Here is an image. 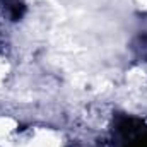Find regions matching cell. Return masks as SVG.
<instances>
[{
  "mask_svg": "<svg viewBox=\"0 0 147 147\" xmlns=\"http://www.w3.org/2000/svg\"><path fill=\"white\" fill-rule=\"evenodd\" d=\"M123 147H147V132H137L130 139H127Z\"/></svg>",
  "mask_w": 147,
  "mask_h": 147,
  "instance_id": "1",
  "label": "cell"
}]
</instances>
